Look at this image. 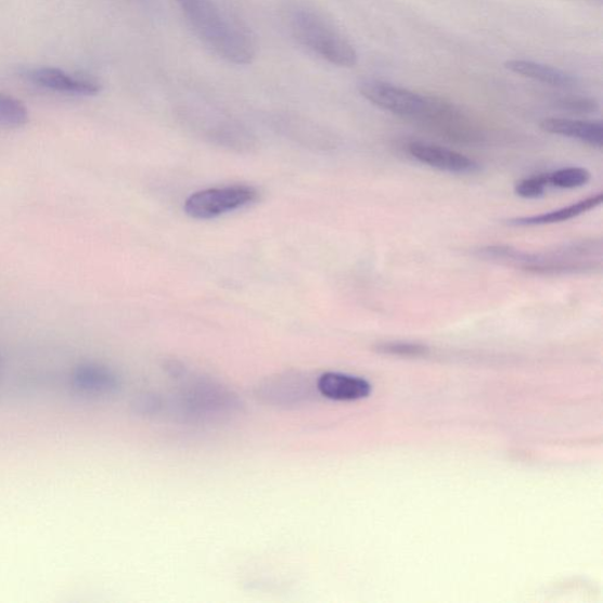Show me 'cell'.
<instances>
[{
    "mask_svg": "<svg viewBox=\"0 0 603 603\" xmlns=\"http://www.w3.org/2000/svg\"><path fill=\"white\" fill-rule=\"evenodd\" d=\"M286 21L297 42L323 61L339 67L358 64L352 44L320 12L308 5H293L287 10Z\"/></svg>",
    "mask_w": 603,
    "mask_h": 603,
    "instance_id": "3957f363",
    "label": "cell"
},
{
    "mask_svg": "<svg viewBox=\"0 0 603 603\" xmlns=\"http://www.w3.org/2000/svg\"><path fill=\"white\" fill-rule=\"evenodd\" d=\"M319 393L334 401H356L370 394L369 383L360 377L339 373H325L317 383Z\"/></svg>",
    "mask_w": 603,
    "mask_h": 603,
    "instance_id": "8fae6325",
    "label": "cell"
},
{
    "mask_svg": "<svg viewBox=\"0 0 603 603\" xmlns=\"http://www.w3.org/2000/svg\"><path fill=\"white\" fill-rule=\"evenodd\" d=\"M602 194L599 193L598 195L581 200L577 203L568 205V207L554 211L537 216L515 218L511 221V224L516 227H537L567 222L569 219L579 217L599 207L602 203Z\"/></svg>",
    "mask_w": 603,
    "mask_h": 603,
    "instance_id": "4fadbf2b",
    "label": "cell"
},
{
    "mask_svg": "<svg viewBox=\"0 0 603 603\" xmlns=\"http://www.w3.org/2000/svg\"><path fill=\"white\" fill-rule=\"evenodd\" d=\"M383 350L397 354V355H420L426 351V348L419 346V345H409V344H393L383 347Z\"/></svg>",
    "mask_w": 603,
    "mask_h": 603,
    "instance_id": "d6986e66",
    "label": "cell"
},
{
    "mask_svg": "<svg viewBox=\"0 0 603 603\" xmlns=\"http://www.w3.org/2000/svg\"><path fill=\"white\" fill-rule=\"evenodd\" d=\"M195 34L218 57L236 65L251 64L256 54L252 38L214 0H176Z\"/></svg>",
    "mask_w": 603,
    "mask_h": 603,
    "instance_id": "6da1fadb",
    "label": "cell"
},
{
    "mask_svg": "<svg viewBox=\"0 0 603 603\" xmlns=\"http://www.w3.org/2000/svg\"><path fill=\"white\" fill-rule=\"evenodd\" d=\"M421 126L449 142L470 144L478 140L473 121L457 105L438 98L432 99L429 113Z\"/></svg>",
    "mask_w": 603,
    "mask_h": 603,
    "instance_id": "8992f818",
    "label": "cell"
},
{
    "mask_svg": "<svg viewBox=\"0 0 603 603\" xmlns=\"http://www.w3.org/2000/svg\"><path fill=\"white\" fill-rule=\"evenodd\" d=\"M3 372H4V359H3L2 351H0V383H2Z\"/></svg>",
    "mask_w": 603,
    "mask_h": 603,
    "instance_id": "44dd1931",
    "label": "cell"
},
{
    "mask_svg": "<svg viewBox=\"0 0 603 603\" xmlns=\"http://www.w3.org/2000/svg\"><path fill=\"white\" fill-rule=\"evenodd\" d=\"M407 150L411 157L424 164V166L440 171L467 175L479 169L474 159L445 146L426 142H411Z\"/></svg>",
    "mask_w": 603,
    "mask_h": 603,
    "instance_id": "52a82bcc",
    "label": "cell"
},
{
    "mask_svg": "<svg viewBox=\"0 0 603 603\" xmlns=\"http://www.w3.org/2000/svg\"><path fill=\"white\" fill-rule=\"evenodd\" d=\"M27 78L39 88L78 95L98 94L102 87L98 79L87 75H70L56 67L34 68Z\"/></svg>",
    "mask_w": 603,
    "mask_h": 603,
    "instance_id": "ba28073f",
    "label": "cell"
},
{
    "mask_svg": "<svg viewBox=\"0 0 603 603\" xmlns=\"http://www.w3.org/2000/svg\"><path fill=\"white\" fill-rule=\"evenodd\" d=\"M70 383L75 390L89 396L112 395L120 387L116 373L99 363L77 365L70 375Z\"/></svg>",
    "mask_w": 603,
    "mask_h": 603,
    "instance_id": "9c48e42d",
    "label": "cell"
},
{
    "mask_svg": "<svg viewBox=\"0 0 603 603\" xmlns=\"http://www.w3.org/2000/svg\"><path fill=\"white\" fill-rule=\"evenodd\" d=\"M27 107L12 95L0 92V127L17 129L29 121Z\"/></svg>",
    "mask_w": 603,
    "mask_h": 603,
    "instance_id": "5bb4252c",
    "label": "cell"
},
{
    "mask_svg": "<svg viewBox=\"0 0 603 603\" xmlns=\"http://www.w3.org/2000/svg\"><path fill=\"white\" fill-rule=\"evenodd\" d=\"M506 70L555 88H572L577 78L560 68L525 60L506 61Z\"/></svg>",
    "mask_w": 603,
    "mask_h": 603,
    "instance_id": "7c38bea8",
    "label": "cell"
},
{
    "mask_svg": "<svg viewBox=\"0 0 603 603\" xmlns=\"http://www.w3.org/2000/svg\"><path fill=\"white\" fill-rule=\"evenodd\" d=\"M486 259L536 273H572L593 270L600 265L601 242L581 241L543 253H525L511 246H487L479 252Z\"/></svg>",
    "mask_w": 603,
    "mask_h": 603,
    "instance_id": "7a4b0ae2",
    "label": "cell"
},
{
    "mask_svg": "<svg viewBox=\"0 0 603 603\" xmlns=\"http://www.w3.org/2000/svg\"><path fill=\"white\" fill-rule=\"evenodd\" d=\"M540 128L548 133L568 137L593 147L603 145V126L596 120H580L569 118H546Z\"/></svg>",
    "mask_w": 603,
    "mask_h": 603,
    "instance_id": "30bf717a",
    "label": "cell"
},
{
    "mask_svg": "<svg viewBox=\"0 0 603 603\" xmlns=\"http://www.w3.org/2000/svg\"><path fill=\"white\" fill-rule=\"evenodd\" d=\"M158 407V402L155 399H151L150 396L141 397L134 405L137 411H140L142 414H151V411L157 410Z\"/></svg>",
    "mask_w": 603,
    "mask_h": 603,
    "instance_id": "ffe728a7",
    "label": "cell"
},
{
    "mask_svg": "<svg viewBox=\"0 0 603 603\" xmlns=\"http://www.w3.org/2000/svg\"><path fill=\"white\" fill-rule=\"evenodd\" d=\"M557 106L573 114H595L600 107L596 100L580 98V95L562 99L557 102Z\"/></svg>",
    "mask_w": 603,
    "mask_h": 603,
    "instance_id": "ac0fdd59",
    "label": "cell"
},
{
    "mask_svg": "<svg viewBox=\"0 0 603 603\" xmlns=\"http://www.w3.org/2000/svg\"><path fill=\"white\" fill-rule=\"evenodd\" d=\"M548 187L550 185H548L547 174L531 176L515 184V194L518 197L536 200L544 195Z\"/></svg>",
    "mask_w": 603,
    "mask_h": 603,
    "instance_id": "e0dca14e",
    "label": "cell"
},
{
    "mask_svg": "<svg viewBox=\"0 0 603 603\" xmlns=\"http://www.w3.org/2000/svg\"><path fill=\"white\" fill-rule=\"evenodd\" d=\"M258 198V191L249 185H231L198 191L184 203V211L195 219H211L238 210Z\"/></svg>",
    "mask_w": 603,
    "mask_h": 603,
    "instance_id": "5b68a950",
    "label": "cell"
},
{
    "mask_svg": "<svg viewBox=\"0 0 603 603\" xmlns=\"http://www.w3.org/2000/svg\"><path fill=\"white\" fill-rule=\"evenodd\" d=\"M360 92L375 106L395 116L418 121L419 125L426 118L431 107L432 95H423L385 81H364Z\"/></svg>",
    "mask_w": 603,
    "mask_h": 603,
    "instance_id": "277c9868",
    "label": "cell"
},
{
    "mask_svg": "<svg viewBox=\"0 0 603 603\" xmlns=\"http://www.w3.org/2000/svg\"><path fill=\"white\" fill-rule=\"evenodd\" d=\"M304 383L302 382H272L265 387L266 397L275 399L278 402H297L305 394Z\"/></svg>",
    "mask_w": 603,
    "mask_h": 603,
    "instance_id": "2e32d148",
    "label": "cell"
},
{
    "mask_svg": "<svg viewBox=\"0 0 603 603\" xmlns=\"http://www.w3.org/2000/svg\"><path fill=\"white\" fill-rule=\"evenodd\" d=\"M591 172L581 167L562 168L547 174L548 185L560 189H577L591 181Z\"/></svg>",
    "mask_w": 603,
    "mask_h": 603,
    "instance_id": "9a60e30c",
    "label": "cell"
}]
</instances>
